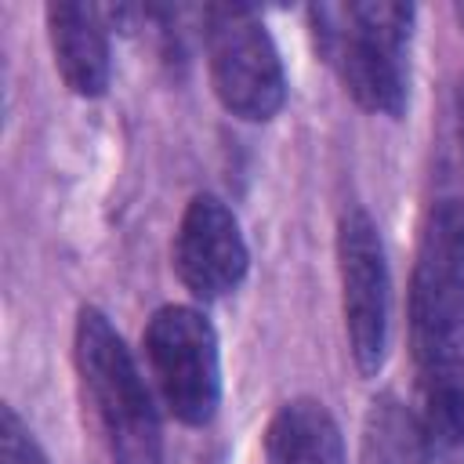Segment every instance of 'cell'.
Segmentation results:
<instances>
[{"label":"cell","instance_id":"6da1fadb","mask_svg":"<svg viewBox=\"0 0 464 464\" xmlns=\"http://www.w3.org/2000/svg\"><path fill=\"white\" fill-rule=\"evenodd\" d=\"M319 54L341 76L344 91L373 116L399 120L410 102V25L413 7L392 0L315 4L308 7Z\"/></svg>","mask_w":464,"mask_h":464},{"label":"cell","instance_id":"7a4b0ae2","mask_svg":"<svg viewBox=\"0 0 464 464\" xmlns=\"http://www.w3.org/2000/svg\"><path fill=\"white\" fill-rule=\"evenodd\" d=\"M72 355L112 464H163V431L152 392L105 312L91 304L80 308Z\"/></svg>","mask_w":464,"mask_h":464},{"label":"cell","instance_id":"3957f363","mask_svg":"<svg viewBox=\"0 0 464 464\" xmlns=\"http://www.w3.org/2000/svg\"><path fill=\"white\" fill-rule=\"evenodd\" d=\"M410 348L424 373H464V203L428 207L410 279Z\"/></svg>","mask_w":464,"mask_h":464},{"label":"cell","instance_id":"277c9868","mask_svg":"<svg viewBox=\"0 0 464 464\" xmlns=\"http://www.w3.org/2000/svg\"><path fill=\"white\" fill-rule=\"evenodd\" d=\"M207 69L218 102L250 123L272 120L286 102V72L279 51L257 18L243 4H214L203 11Z\"/></svg>","mask_w":464,"mask_h":464},{"label":"cell","instance_id":"5b68a950","mask_svg":"<svg viewBox=\"0 0 464 464\" xmlns=\"http://www.w3.org/2000/svg\"><path fill=\"white\" fill-rule=\"evenodd\" d=\"M145 359L156 392L174 420L203 428L221 402L218 334L199 308L163 304L145 326Z\"/></svg>","mask_w":464,"mask_h":464},{"label":"cell","instance_id":"8992f818","mask_svg":"<svg viewBox=\"0 0 464 464\" xmlns=\"http://www.w3.org/2000/svg\"><path fill=\"white\" fill-rule=\"evenodd\" d=\"M337 276H341V312H344L352 362L362 377H373L388 355L392 279H388L381 232L362 207H352L341 214Z\"/></svg>","mask_w":464,"mask_h":464},{"label":"cell","instance_id":"52a82bcc","mask_svg":"<svg viewBox=\"0 0 464 464\" xmlns=\"http://www.w3.org/2000/svg\"><path fill=\"white\" fill-rule=\"evenodd\" d=\"M246 265L250 254L236 214L210 192L192 196L174 236V272L185 290L199 301H218L243 283Z\"/></svg>","mask_w":464,"mask_h":464},{"label":"cell","instance_id":"ba28073f","mask_svg":"<svg viewBox=\"0 0 464 464\" xmlns=\"http://www.w3.org/2000/svg\"><path fill=\"white\" fill-rule=\"evenodd\" d=\"M105 11L91 4H47V36L54 69L80 98H98L109 87V33Z\"/></svg>","mask_w":464,"mask_h":464},{"label":"cell","instance_id":"9c48e42d","mask_svg":"<svg viewBox=\"0 0 464 464\" xmlns=\"http://www.w3.org/2000/svg\"><path fill=\"white\" fill-rule=\"evenodd\" d=\"M268 464H348L341 428L319 399L283 402L265 428Z\"/></svg>","mask_w":464,"mask_h":464},{"label":"cell","instance_id":"30bf717a","mask_svg":"<svg viewBox=\"0 0 464 464\" xmlns=\"http://www.w3.org/2000/svg\"><path fill=\"white\" fill-rule=\"evenodd\" d=\"M359 464H431L417 410L395 395H377L362 417Z\"/></svg>","mask_w":464,"mask_h":464},{"label":"cell","instance_id":"8fae6325","mask_svg":"<svg viewBox=\"0 0 464 464\" xmlns=\"http://www.w3.org/2000/svg\"><path fill=\"white\" fill-rule=\"evenodd\" d=\"M417 420L431 464H464V373H424Z\"/></svg>","mask_w":464,"mask_h":464},{"label":"cell","instance_id":"7c38bea8","mask_svg":"<svg viewBox=\"0 0 464 464\" xmlns=\"http://www.w3.org/2000/svg\"><path fill=\"white\" fill-rule=\"evenodd\" d=\"M0 464H51L33 431L25 428V420L11 406L0 410Z\"/></svg>","mask_w":464,"mask_h":464},{"label":"cell","instance_id":"4fadbf2b","mask_svg":"<svg viewBox=\"0 0 464 464\" xmlns=\"http://www.w3.org/2000/svg\"><path fill=\"white\" fill-rule=\"evenodd\" d=\"M457 105H460V141H464V83H460V102Z\"/></svg>","mask_w":464,"mask_h":464}]
</instances>
